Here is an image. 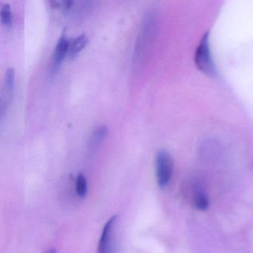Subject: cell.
<instances>
[{
    "mask_svg": "<svg viewBox=\"0 0 253 253\" xmlns=\"http://www.w3.org/2000/svg\"><path fill=\"white\" fill-rule=\"evenodd\" d=\"M195 63L198 69L210 77L217 75L215 65L210 49V35L204 34L201 42L197 47L195 54Z\"/></svg>",
    "mask_w": 253,
    "mask_h": 253,
    "instance_id": "1",
    "label": "cell"
},
{
    "mask_svg": "<svg viewBox=\"0 0 253 253\" xmlns=\"http://www.w3.org/2000/svg\"><path fill=\"white\" fill-rule=\"evenodd\" d=\"M173 160L171 155L164 149L158 151L155 158L157 181L158 186L164 188L169 184L172 176Z\"/></svg>",
    "mask_w": 253,
    "mask_h": 253,
    "instance_id": "2",
    "label": "cell"
},
{
    "mask_svg": "<svg viewBox=\"0 0 253 253\" xmlns=\"http://www.w3.org/2000/svg\"><path fill=\"white\" fill-rule=\"evenodd\" d=\"M117 217L112 216L105 225L100 237L98 253H115V228Z\"/></svg>",
    "mask_w": 253,
    "mask_h": 253,
    "instance_id": "3",
    "label": "cell"
},
{
    "mask_svg": "<svg viewBox=\"0 0 253 253\" xmlns=\"http://www.w3.org/2000/svg\"><path fill=\"white\" fill-rule=\"evenodd\" d=\"M70 44L67 38L63 35L59 39L54 53L53 63H54V67H58L60 66L65 60L66 56L69 54Z\"/></svg>",
    "mask_w": 253,
    "mask_h": 253,
    "instance_id": "4",
    "label": "cell"
},
{
    "mask_svg": "<svg viewBox=\"0 0 253 253\" xmlns=\"http://www.w3.org/2000/svg\"><path fill=\"white\" fill-rule=\"evenodd\" d=\"M87 43H88V38L85 35H82L75 38L70 44L69 51V59L70 60L75 59L79 53L85 48Z\"/></svg>",
    "mask_w": 253,
    "mask_h": 253,
    "instance_id": "5",
    "label": "cell"
},
{
    "mask_svg": "<svg viewBox=\"0 0 253 253\" xmlns=\"http://www.w3.org/2000/svg\"><path fill=\"white\" fill-rule=\"evenodd\" d=\"M200 186H197L194 192V204L201 211H205L209 207V198L207 193Z\"/></svg>",
    "mask_w": 253,
    "mask_h": 253,
    "instance_id": "6",
    "label": "cell"
},
{
    "mask_svg": "<svg viewBox=\"0 0 253 253\" xmlns=\"http://www.w3.org/2000/svg\"><path fill=\"white\" fill-rule=\"evenodd\" d=\"M14 83H15V72L13 68H9L7 70L5 78V91L6 100H10L14 91Z\"/></svg>",
    "mask_w": 253,
    "mask_h": 253,
    "instance_id": "7",
    "label": "cell"
},
{
    "mask_svg": "<svg viewBox=\"0 0 253 253\" xmlns=\"http://www.w3.org/2000/svg\"><path fill=\"white\" fill-rule=\"evenodd\" d=\"M87 190H88V183H87L86 177L84 174H80L76 180L77 193L81 198H84L86 195Z\"/></svg>",
    "mask_w": 253,
    "mask_h": 253,
    "instance_id": "8",
    "label": "cell"
},
{
    "mask_svg": "<svg viewBox=\"0 0 253 253\" xmlns=\"http://www.w3.org/2000/svg\"><path fill=\"white\" fill-rule=\"evenodd\" d=\"M108 134V128L106 126H101L96 131H94L92 137H91V143L93 145H98L101 143Z\"/></svg>",
    "mask_w": 253,
    "mask_h": 253,
    "instance_id": "9",
    "label": "cell"
},
{
    "mask_svg": "<svg viewBox=\"0 0 253 253\" xmlns=\"http://www.w3.org/2000/svg\"><path fill=\"white\" fill-rule=\"evenodd\" d=\"M0 19L1 23L5 26H9L11 24V7L8 4H5L2 6L1 11H0Z\"/></svg>",
    "mask_w": 253,
    "mask_h": 253,
    "instance_id": "10",
    "label": "cell"
},
{
    "mask_svg": "<svg viewBox=\"0 0 253 253\" xmlns=\"http://www.w3.org/2000/svg\"><path fill=\"white\" fill-rule=\"evenodd\" d=\"M63 7H64L65 8L69 9V8H70L72 6V5H73V2H72V1H64V2H63Z\"/></svg>",
    "mask_w": 253,
    "mask_h": 253,
    "instance_id": "11",
    "label": "cell"
},
{
    "mask_svg": "<svg viewBox=\"0 0 253 253\" xmlns=\"http://www.w3.org/2000/svg\"><path fill=\"white\" fill-rule=\"evenodd\" d=\"M48 253H55V252H54V250H51V251L49 252Z\"/></svg>",
    "mask_w": 253,
    "mask_h": 253,
    "instance_id": "12",
    "label": "cell"
}]
</instances>
